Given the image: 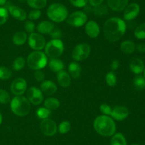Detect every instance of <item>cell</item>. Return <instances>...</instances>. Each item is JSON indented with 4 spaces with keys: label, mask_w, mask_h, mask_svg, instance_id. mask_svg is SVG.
Wrapping results in <instances>:
<instances>
[{
    "label": "cell",
    "mask_w": 145,
    "mask_h": 145,
    "mask_svg": "<svg viewBox=\"0 0 145 145\" xmlns=\"http://www.w3.org/2000/svg\"><path fill=\"white\" fill-rule=\"evenodd\" d=\"M126 31V24L120 18L113 17L108 19L103 26V33L107 40L115 42L120 40Z\"/></svg>",
    "instance_id": "1"
},
{
    "label": "cell",
    "mask_w": 145,
    "mask_h": 145,
    "mask_svg": "<svg viewBox=\"0 0 145 145\" xmlns=\"http://www.w3.org/2000/svg\"><path fill=\"white\" fill-rule=\"evenodd\" d=\"M57 90V85L51 80L43 81L40 85V90L47 95H53L56 92Z\"/></svg>",
    "instance_id": "19"
},
{
    "label": "cell",
    "mask_w": 145,
    "mask_h": 145,
    "mask_svg": "<svg viewBox=\"0 0 145 145\" xmlns=\"http://www.w3.org/2000/svg\"><path fill=\"white\" fill-rule=\"evenodd\" d=\"M87 21V16L83 11H75L67 18V22L74 27H80Z\"/></svg>",
    "instance_id": "8"
},
{
    "label": "cell",
    "mask_w": 145,
    "mask_h": 145,
    "mask_svg": "<svg viewBox=\"0 0 145 145\" xmlns=\"http://www.w3.org/2000/svg\"><path fill=\"white\" fill-rule=\"evenodd\" d=\"M136 47L134 42L132 41H125L120 45V49L122 52L126 54H131L135 50Z\"/></svg>",
    "instance_id": "25"
},
{
    "label": "cell",
    "mask_w": 145,
    "mask_h": 145,
    "mask_svg": "<svg viewBox=\"0 0 145 145\" xmlns=\"http://www.w3.org/2000/svg\"><path fill=\"white\" fill-rule=\"evenodd\" d=\"M7 0H0V6H3L6 4Z\"/></svg>",
    "instance_id": "48"
},
{
    "label": "cell",
    "mask_w": 145,
    "mask_h": 145,
    "mask_svg": "<svg viewBox=\"0 0 145 145\" xmlns=\"http://www.w3.org/2000/svg\"><path fill=\"white\" fill-rule=\"evenodd\" d=\"M57 82L60 86L63 88H67L71 84V77L69 73L65 71H61L57 72Z\"/></svg>",
    "instance_id": "20"
},
{
    "label": "cell",
    "mask_w": 145,
    "mask_h": 145,
    "mask_svg": "<svg viewBox=\"0 0 145 145\" xmlns=\"http://www.w3.org/2000/svg\"><path fill=\"white\" fill-rule=\"evenodd\" d=\"M129 115V110L126 107L116 106L112 109L110 115L114 119L118 121H123Z\"/></svg>",
    "instance_id": "14"
},
{
    "label": "cell",
    "mask_w": 145,
    "mask_h": 145,
    "mask_svg": "<svg viewBox=\"0 0 145 145\" xmlns=\"http://www.w3.org/2000/svg\"><path fill=\"white\" fill-rule=\"evenodd\" d=\"M25 65V61L23 57L19 56L14 60L13 63V69L14 71H21L24 68Z\"/></svg>",
    "instance_id": "29"
},
{
    "label": "cell",
    "mask_w": 145,
    "mask_h": 145,
    "mask_svg": "<svg viewBox=\"0 0 145 145\" xmlns=\"http://www.w3.org/2000/svg\"><path fill=\"white\" fill-rule=\"evenodd\" d=\"M34 78H35V80L38 81V82H41L44 80L45 78V74L43 73L42 71H41L40 70H38V71H35V72H34Z\"/></svg>",
    "instance_id": "44"
},
{
    "label": "cell",
    "mask_w": 145,
    "mask_h": 145,
    "mask_svg": "<svg viewBox=\"0 0 145 145\" xmlns=\"http://www.w3.org/2000/svg\"><path fill=\"white\" fill-rule=\"evenodd\" d=\"M44 105L50 111L55 110L59 107V101L55 98H48L44 102Z\"/></svg>",
    "instance_id": "26"
},
{
    "label": "cell",
    "mask_w": 145,
    "mask_h": 145,
    "mask_svg": "<svg viewBox=\"0 0 145 145\" xmlns=\"http://www.w3.org/2000/svg\"><path fill=\"white\" fill-rule=\"evenodd\" d=\"M45 39L41 34L32 33L28 37V45L32 49L40 51L45 46Z\"/></svg>",
    "instance_id": "9"
},
{
    "label": "cell",
    "mask_w": 145,
    "mask_h": 145,
    "mask_svg": "<svg viewBox=\"0 0 145 145\" xmlns=\"http://www.w3.org/2000/svg\"><path fill=\"white\" fill-rule=\"evenodd\" d=\"M135 36L138 39H144L145 38V23L140 24L136 28L135 31Z\"/></svg>",
    "instance_id": "33"
},
{
    "label": "cell",
    "mask_w": 145,
    "mask_h": 145,
    "mask_svg": "<svg viewBox=\"0 0 145 145\" xmlns=\"http://www.w3.org/2000/svg\"><path fill=\"white\" fill-rule=\"evenodd\" d=\"M47 15L51 21L60 23L67 19L68 16V10L62 4L54 3L48 8Z\"/></svg>",
    "instance_id": "4"
},
{
    "label": "cell",
    "mask_w": 145,
    "mask_h": 145,
    "mask_svg": "<svg viewBox=\"0 0 145 145\" xmlns=\"http://www.w3.org/2000/svg\"><path fill=\"white\" fill-rule=\"evenodd\" d=\"M71 4L76 7H84L87 4L89 0H69Z\"/></svg>",
    "instance_id": "42"
},
{
    "label": "cell",
    "mask_w": 145,
    "mask_h": 145,
    "mask_svg": "<svg viewBox=\"0 0 145 145\" xmlns=\"http://www.w3.org/2000/svg\"><path fill=\"white\" fill-rule=\"evenodd\" d=\"M71 129V124L68 121H63L61 122L58 127V131L60 134H66L69 132Z\"/></svg>",
    "instance_id": "35"
},
{
    "label": "cell",
    "mask_w": 145,
    "mask_h": 145,
    "mask_svg": "<svg viewBox=\"0 0 145 145\" xmlns=\"http://www.w3.org/2000/svg\"><path fill=\"white\" fill-rule=\"evenodd\" d=\"M40 130L44 135L47 136H52L56 134L57 128L55 122L52 119L47 118V119H42L40 122Z\"/></svg>",
    "instance_id": "10"
},
{
    "label": "cell",
    "mask_w": 145,
    "mask_h": 145,
    "mask_svg": "<svg viewBox=\"0 0 145 145\" xmlns=\"http://www.w3.org/2000/svg\"><path fill=\"white\" fill-rule=\"evenodd\" d=\"M140 6L136 3H132L126 7L124 11V18L127 21L134 19L140 13Z\"/></svg>",
    "instance_id": "13"
},
{
    "label": "cell",
    "mask_w": 145,
    "mask_h": 145,
    "mask_svg": "<svg viewBox=\"0 0 145 145\" xmlns=\"http://www.w3.org/2000/svg\"><path fill=\"white\" fill-rule=\"evenodd\" d=\"M51 115V111L46 107H40L37 109L36 115L39 119H45L49 117Z\"/></svg>",
    "instance_id": "30"
},
{
    "label": "cell",
    "mask_w": 145,
    "mask_h": 145,
    "mask_svg": "<svg viewBox=\"0 0 145 145\" xmlns=\"http://www.w3.org/2000/svg\"><path fill=\"white\" fill-rule=\"evenodd\" d=\"M133 145H138V144H133Z\"/></svg>",
    "instance_id": "51"
},
{
    "label": "cell",
    "mask_w": 145,
    "mask_h": 145,
    "mask_svg": "<svg viewBox=\"0 0 145 145\" xmlns=\"http://www.w3.org/2000/svg\"><path fill=\"white\" fill-rule=\"evenodd\" d=\"M93 11H94V14L98 16H103L108 14V9L105 6L101 4L97 7H95L93 9Z\"/></svg>",
    "instance_id": "36"
},
{
    "label": "cell",
    "mask_w": 145,
    "mask_h": 145,
    "mask_svg": "<svg viewBox=\"0 0 145 145\" xmlns=\"http://www.w3.org/2000/svg\"><path fill=\"white\" fill-rule=\"evenodd\" d=\"M8 18V10L4 7H0V26L7 22Z\"/></svg>",
    "instance_id": "37"
},
{
    "label": "cell",
    "mask_w": 145,
    "mask_h": 145,
    "mask_svg": "<svg viewBox=\"0 0 145 145\" xmlns=\"http://www.w3.org/2000/svg\"><path fill=\"white\" fill-rule=\"evenodd\" d=\"M31 108V102L25 97L16 96L11 101V111L17 116H26L30 113Z\"/></svg>",
    "instance_id": "3"
},
{
    "label": "cell",
    "mask_w": 145,
    "mask_h": 145,
    "mask_svg": "<svg viewBox=\"0 0 145 145\" xmlns=\"http://www.w3.org/2000/svg\"><path fill=\"white\" fill-rule=\"evenodd\" d=\"M144 78H145V68H144Z\"/></svg>",
    "instance_id": "50"
},
{
    "label": "cell",
    "mask_w": 145,
    "mask_h": 145,
    "mask_svg": "<svg viewBox=\"0 0 145 145\" xmlns=\"http://www.w3.org/2000/svg\"><path fill=\"white\" fill-rule=\"evenodd\" d=\"M93 127L99 134L103 136H110L116 132V123L107 115H100L95 119Z\"/></svg>",
    "instance_id": "2"
},
{
    "label": "cell",
    "mask_w": 145,
    "mask_h": 145,
    "mask_svg": "<svg viewBox=\"0 0 145 145\" xmlns=\"http://www.w3.org/2000/svg\"><path fill=\"white\" fill-rule=\"evenodd\" d=\"M119 65H120L119 61H118V60L115 59L113 60L111 62V63H110V68H111L112 71H116V70H117L118 68Z\"/></svg>",
    "instance_id": "45"
},
{
    "label": "cell",
    "mask_w": 145,
    "mask_h": 145,
    "mask_svg": "<svg viewBox=\"0 0 145 145\" xmlns=\"http://www.w3.org/2000/svg\"><path fill=\"white\" fill-rule=\"evenodd\" d=\"M68 71L70 77L74 79H78L80 77L82 72V68L80 65L76 62H72L69 65Z\"/></svg>",
    "instance_id": "22"
},
{
    "label": "cell",
    "mask_w": 145,
    "mask_h": 145,
    "mask_svg": "<svg viewBox=\"0 0 145 145\" xmlns=\"http://www.w3.org/2000/svg\"><path fill=\"white\" fill-rule=\"evenodd\" d=\"M27 3L35 9H40L46 6L47 0H27Z\"/></svg>",
    "instance_id": "28"
},
{
    "label": "cell",
    "mask_w": 145,
    "mask_h": 145,
    "mask_svg": "<svg viewBox=\"0 0 145 145\" xmlns=\"http://www.w3.org/2000/svg\"><path fill=\"white\" fill-rule=\"evenodd\" d=\"M43 98L42 91L35 87H31L27 91V99L33 105H40L42 103Z\"/></svg>",
    "instance_id": "11"
},
{
    "label": "cell",
    "mask_w": 145,
    "mask_h": 145,
    "mask_svg": "<svg viewBox=\"0 0 145 145\" xmlns=\"http://www.w3.org/2000/svg\"><path fill=\"white\" fill-rule=\"evenodd\" d=\"M27 88L26 81L22 78H18L14 80L11 85V90L14 95L21 96L25 93Z\"/></svg>",
    "instance_id": "12"
},
{
    "label": "cell",
    "mask_w": 145,
    "mask_h": 145,
    "mask_svg": "<svg viewBox=\"0 0 145 145\" xmlns=\"http://www.w3.org/2000/svg\"><path fill=\"white\" fill-rule=\"evenodd\" d=\"M86 33L90 38H95L99 35L100 33V28L99 26L96 21H89L86 23V27H85Z\"/></svg>",
    "instance_id": "15"
},
{
    "label": "cell",
    "mask_w": 145,
    "mask_h": 145,
    "mask_svg": "<svg viewBox=\"0 0 145 145\" xmlns=\"http://www.w3.org/2000/svg\"><path fill=\"white\" fill-rule=\"evenodd\" d=\"M55 27L54 24L51 21H42L37 26V30L41 34H50Z\"/></svg>",
    "instance_id": "21"
},
{
    "label": "cell",
    "mask_w": 145,
    "mask_h": 145,
    "mask_svg": "<svg viewBox=\"0 0 145 145\" xmlns=\"http://www.w3.org/2000/svg\"><path fill=\"white\" fill-rule=\"evenodd\" d=\"M108 7L114 11H121L126 8L128 0H107Z\"/></svg>",
    "instance_id": "18"
},
{
    "label": "cell",
    "mask_w": 145,
    "mask_h": 145,
    "mask_svg": "<svg viewBox=\"0 0 145 145\" xmlns=\"http://www.w3.org/2000/svg\"><path fill=\"white\" fill-rule=\"evenodd\" d=\"M103 1V0H89V4H91V6L95 7L101 5Z\"/></svg>",
    "instance_id": "46"
},
{
    "label": "cell",
    "mask_w": 145,
    "mask_h": 145,
    "mask_svg": "<svg viewBox=\"0 0 145 145\" xmlns=\"http://www.w3.org/2000/svg\"><path fill=\"white\" fill-rule=\"evenodd\" d=\"M137 49L139 52L140 53H145V44H138V45L137 46Z\"/></svg>",
    "instance_id": "47"
},
{
    "label": "cell",
    "mask_w": 145,
    "mask_h": 145,
    "mask_svg": "<svg viewBox=\"0 0 145 145\" xmlns=\"http://www.w3.org/2000/svg\"><path fill=\"white\" fill-rule=\"evenodd\" d=\"M100 110L102 113L104 114V115H107L108 116V115H110V114H111L112 108L110 107V105L103 103L100 105Z\"/></svg>",
    "instance_id": "39"
},
{
    "label": "cell",
    "mask_w": 145,
    "mask_h": 145,
    "mask_svg": "<svg viewBox=\"0 0 145 145\" xmlns=\"http://www.w3.org/2000/svg\"><path fill=\"white\" fill-rule=\"evenodd\" d=\"M8 11L10 13L11 16L18 21H25L27 17L25 11L22 9L16 6H9L8 7Z\"/></svg>",
    "instance_id": "16"
},
{
    "label": "cell",
    "mask_w": 145,
    "mask_h": 145,
    "mask_svg": "<svg viewBox=\"0 0 145 145\" xmlns=\"http://www.w3.org/2000/svg\"><path fill=\"white\" fill-rule=\"evenodd\" d=\"M134 85L138 90H142L145 88V78L141 75L135 77L134 79Z\"/></svg>",
    "instance_id": "31"
},
{
    "label": "cell",
    "mask_w": 145,
    "mask_h": 145,
    "mask_svg": "<svg viewBox=\"0 0 145 145\" xmlns=\"http://www.w3.org/2000/svg\"><path fill=\"white\" fill-rule=\"evenodd\" d=\"M64 44L60 39H52L45 46V53L50 58H57L64 52Z\"/></svg>",
    "instance_id": "6"
},
{
    "label": "cell",
    "mask_w": 145,
    "mask_h": 145,
    "mask_svg": "<svg viewBox=\"0 0 145 145\" xmlns=\"http://www.w3.org/2000/svg\"><path fill=\"white\" fill-rule=\"evenodd\" d=\"M41 11L39 9H34L31 11L28 14V18L30 20H37L40 17Z\"/></svg>",
    "instance_id": "40"
},
{
    "label": "cell",
    "mask_w": 145,
    "mask_h": 145,
    "mask_svg": "<svg viewBox=\"0 0 145 145\" xmlns=\"http://www.w3.org/2000/svg\"><path fill=\"white\" fill-rule=\"evenodd\" d=\"M106 81L108 86L114 87L117 82V78H116V74L112 71L108 72L106 76Z\"/></svg>",
    "instance_id": "32"
},
{
    "label": "cell",
    "mask_w": 145,
    "mask_h": 145,
    "mask_svg": "<svg viewBox=\"0 0 145 145\" xmlns=\"http://www.w3.org/2000/svg\"><path fill=\"white\" fill-rule=\"evenodd\" d=\"M49 35H50V36L53 38V39H59L62 36V32H61V31L59 28L55 27L54 29L50 33Z\"/></svg>",
    "instance_id": "43"
},
{
    "label": "cell",
    "mask_w": 145,
    "mask_h": 145,
    "mask_svg": "<svg viewBox=\"0 0 145 145\" xmlns=\"http://www.w3.org/2000/svg\"><path fill=\"white\" fill-rule=\"evenodd\" d=\"M48 63V58L45 53L40 51H35L31 53L27 58V64L31 69L34 71L41 70Z\"/></svg>",
    "instance_id": "5"
},
{
    "label": "cell",
    "mask_w": 145,
    "mask_h": 145,
    "mask_svg": "<svg viewBox=\"0 0 145 145\" xmlns=\"http://www.w3.org/2000/svg\"><path fill=\"white\" fill-rule=\"evenodd\" d=\"M10 101V96L8 92L3 89H0V103L7 104Z\"/></svg>",
    "instance_id": "38"
},
{
    "label": "cell",
    "mask_w": 145,
    "mask_h": 145,
    "mask_svg": "<svg viewBox=\"0 0 145 145\" xmlns=\"http://www.w3.org/2000/svg\"><path fill=\"white\" fill-rule=\"evenodd\" d=\"M1 122H2V115L0 113V125L1 124Z\"/></svg>",
    "instance_id": "49"
},
{
    "label": "cell",
    "mask_w": 145,
    "mask_h": 145,
    "mask_svg": "<svg viewBox=\"0 0 145 145\" xmlns=\"http://www.w3.org/2000/svg\"><path fill=\"white\" fill-rule=\"evenodd\" d=\"M12 75L11 70L5 66H0V80H7Z\"/></svg>",
    "instance_id": "34"
},
{
    "label": "cell",
    "mask_w": 145,
    "mask_h": 145,
    "mask_svg": "<svg viewBox=\"0 0 145 145\" xmlns=\"http://www.w3.org/2000/svg\"><path fill=\"white\" fill-rule=\"evenodd\" d=\"M65 64L61 60L57 58H51L49 62V68L52 72H58L61 71H63Z\"/></svg>",
    "instance_id": "23"
},
{
    "label": "cell",
    "mask_w": 145,
    "mask_h": 145,
    "mask_svg": "<svg viewBox=\"0 0 145 145\" xmlns=\"http://www.w3.org/2000/svg\"><path fill=\"white\" fill-rule=\"evenodd\" d=\"M13 43L16 45H24L27 40V34L25 31H18L13 36Z\"/></svg>",
    "instance_id": "24"
},
{
    "label": "cell",
    "mask_w": 145,
    "mask_h": 145,
    "mask_svg": "<svg viewBox=\"0 0 145 145\" xmlns=\"http://www.w3.org/2000/svg\"><path fill=\"white\" fill-rule=\"evenodd\" d=\"M24 28H25L26 32L32 34L35 30V24L31 21H26L24 24Z\"/></svg>",
    "instance_id": "41"
},
{
    "label": "cell",
    "mask_w": 145,
    "mask_h": 145,
    "mask_svg": "<svg viewBox=\"0 0 145 145\" xmlns=\"http://www.w3.org/2000/svg\"><path fill=\"white\" fill-rule=\"evenodd\" d=\"M130 68L133 72L135 74H140L144 71V64L141 59L137 58H132L130 61Z\"/></svg>",
    "instance_id": "17"
},
{
    "label": "cell",
    "mask_w": 145,
    "mask_h": 145,
    "mask_svg": "<svg viewBox=\"0 0 145 145\" xmlns=\"http://www.w3.org/2000/svg\"><path fill=\"white\" fill-rule=\"evenodd\" d=\"M110 145H127L125 138L121 133H117L110 139Z\"/></svg>",
    "instance_id": "27"
},
{
    "label": "cell",
    "mask_w": 145,
    "mask_h": 145,
    "mask_svg": "<svg viewBox=\"0 0 145 145\" xmlns=\"http://www.w3.org/2000/svg\"><path fill=\"white\" fill-rule=\"evenodd\" d=\"M91 47L87 44H80L74 47L72 53V57L74 61H82L86 59L90 55Z\"/></svg>",
    "instance_id": "7"
}]
</instances>
